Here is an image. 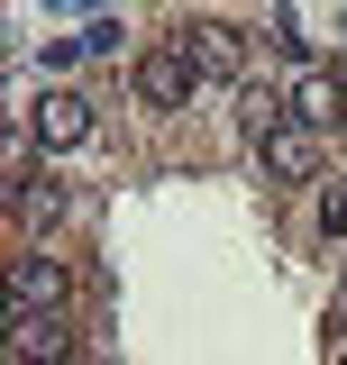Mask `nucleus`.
Masks as SVG:
<instances>
[{
    "instance_id": "f257e3e1",
    "label": "nucleus",
    "mask_w": 347,
    "mask_h": 365,
    "mask_svg": "<svg viewBox=\"0 0 347 365\" xmlns=\"http://www.w3.org/2000/svg\"><path fill=\"white\" fill-rule=\"evenodd\" d=\"M129 83H137V101H146V110H183V101H192V83H201V64H192L183 46H146V55L129 64Z\"/></svg>"
},
{
    "instance_id": "f03ea898",
    "label": "nucleus",
    "mask_w": 347,
    "mask_h": 365,
    "mask_svg": "<svg viewBox=\"0 0 347 365\" xmlns=\"http://www.w3.org/2000/svg\"><path fill=\"white\" fill-rule=\"evenodd\" d=\"M283 110H293L302 128H338L347 119V83L329 64H293V73H283Z\"/></svg>"
},
{
    "instance_id": "7ed1b4c3",
    "label": "nucleus",
    "mask_w": 347,
    "mask_h": 365,
    "mask_svg": "<svg viewBox=\"0 0 347 365\" xmlns=\"http://www.w3.org/2000/svg\"><path fill=\"white\" fill-rule=\"evenodd\" d=\"M174 46H183V55H192L211 83H238V73H247V37H238L228 19H192V28H183Z\"/></svg>"
},
{
    "instance_id": "20e7f679",
    "label": "nucleus",
    "mask_w": 347,
    "mask_h": 365,
    "mask_svg": "<svg viewBox=\"0 0 347 365\" xmlns=\"http://www.w3.org/2000/svg\"><path fill=\"white\" fill-rule=\"evenodd\" d=\"M256 165H265L274 182H311V174H320V128H302V119H283V128H274V137L256 146Z\"/></svg>"
},
{
    "instance_id": "39448f33",
    "label": "nucleus",
    "mask_w": 347,
    "mask_h": 365,
    "mask_svg": "<svg viewBox=\"0 0 347 365\" xmlns=\"http://www.w3.org/2000/svg\"><path fill=\"white\" fill-rule=\"evenodd\" d=\"M28 137H37V146H83L91 137V101L83 91H46L37 110H28Z\"/></svg>"
},
{
    "instance_id": "423d86ee",
    "label": "nucleus",
    "mask_w": 347,
    "mask_h": 365,
    "mask_svg": "<svg viewBox=\"0 0 347 365\" xmlns=\"http://www.w3.org/2000/svg\"><path fill=\"white\" fill-rule=\"evenodd\" d=\"M9 302H19V319H55L64 265H55V256H19V265H9Z\"/></svg>"
},
{
    "instance_id": "0eeeda50",
    "label": "nucleus",
    "mask_w": 347,
    "mask_h": 365,
    "mask_svg": "<svg viewBox=\"0 0 347 365\" xmlns=\"http://www.w3.org/2000/svg\"><path fill=\"white\" fill-rule=\"evenodd\" d=\"M9 347H19V365H74V329L64 319H19Z\"/></svg>"
},
{
    "instance_id": "6e6552de",
    "label": "nucleus",
    "mask_w": 347,
    "mask_h": 365,
    "mask_svg": "<svg viewBox=\"0 0 347 365\" xmlns=\"http://www.w3.org/2000/svg\"><path fill=\"white\" fill-rule=\"evenodd\" d=\"M238 119H247V137H256V146H265V137L283 128L293 110H283V91H247V110H238Z\"/></svg>"
},
{
    "instance_id": "1a4fd4ad",
    "label": "nucleus",
    "mask_w": 347,
    "mask_h": 365,
    "mask_svg": "<svg viewBox=\"0 0 347 365\" xmlns=\"http://www.w3.org/2000/svg\"><path fill=\"white\" fill-rule=\"evenodd\" d=\"M320 228H329V237L347 228V182H329V192H320Z\"/></svg>"
},
{
    "instance_id": "9d476101",
    "label": "nucleus",
    "mask_w": 347,
    "mask_h": 365,
    "mask_svg": "<svg viewBox=\"0 0 347 365\" xmlns=\"http://www.w3.org/2000/svg\"><path fill=\"white\" fill-rule=\"evenodd\" d=\"M338 319H347V283H338Z\"/></svg>"
},
{
    "instance_id": "9b49d317",
    "label": "nucleus",
    "mask_w": 347,
    "mask_h": 365,
    "mask_svg": "<svg viewBox=\"0 0 347 365\" xmlns=\"http://www.w3.org/2000/svg\"><path fill=\"white\" fill-rule=\"evenodd\" d=\"M338 365H347V356H338Z\"/></svg>"
}]
</instances>
